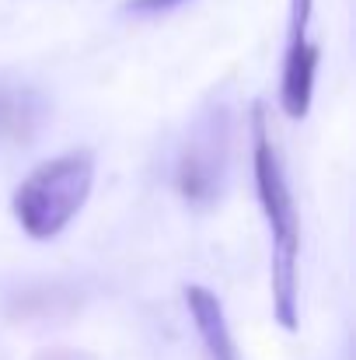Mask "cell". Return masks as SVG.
Masks as SVG:
<instances>
[{
	"instance_id": "1",
	"label": "cell",
	"mask_w": 356,
	"mask_h": 360,
	"mask_svg": "<svg viewBox=\"0 0 356 360\" xmlns=\"http://www.w3.org/2000/svg\"><path fill=\"white\" fill-rule=\"evenodd\" d=\"M251 172L255 193L272 235V311L286 333H297V259H301V221L297 207L269 140L262 102L251 105Z\"/></svg>"
},
{
	"instance_id": "2",
	"label": "cell",
	"mask_w": 356,
	"mask_h": 360,
	"mask_svg": "<svg viewBox=\"0 0 356 360\" xmlns=\"http://www.w3.org/2000/svg\"><path fill=\"white\" fill-rule=\"evenodd\" d=\"M95 186L91 150H70L39 165L14 193V217L25 235L39 241L56 238L88 203Z\"/></svg>"
},
{
	"instance_id": "3",
	"label": "cell",
	"mask_w": 356,
	"mask_h": 360,
	"mask_svg": "<svg viewBox=\"0 0 356 360\" xmlns=\"http://www.w3.org/2000/svg\"><path fill=\"white\" fill-rule=\"evenodd\" d=\"M228 150H231V116L224 105H206L182 147L175 172L178 193L189 203L206 207L217 200L228 172Z\"/></svg>"
},
{
	"instance_id": "4",
	"label": "cell",
	"mask_w": 356,
	"mask_h": 360,
	"mask_svg": "<svg viewBox=\"0 0 356 360\" xmlns=\"http://www.w3.org/2000/svg\"><path fill=\"white\" fill-rule=\"evenodd\" d=\"M311 4L315 0H290V35H286V60H283V112L290 120H304L311 109L315 91V70L322 60V49L308 39L311 25Z\"/></svg>"
},
{
	"instance_id": "5",
	"label": "cell",
	"mask_w": 356,
	"mask_h": 360,
	"mask_svg": "<svg viewBox=\"0 0 356 360\" xmlns=\"http://www.w3.org/2000/svg\"><path fill=\"white\" fill-rule=\"evenodd\" d=\"M185 304H189V315L196 322V333L206 347L210 360H241L237 357V343L231 336V326H228V315H224V304L213 290L206 287H185Z\"/></svg>"
},
{
	"instance_id": "6",
	"label": "cell",
	"mask_w": 356,
	"mask_h": 360,
	"mask_svg": "<svg viewBox=\"0 0 356 360\" xmlns=\"http://www.w3.org/2000/svg\"><path fill=\"white\" fill-rule=\"evenodd\" d=\"M46 120V105L39 95L25 88L0 84V140L7 143H28Z\"/></svg>"
},
{
	"instance_id": "7",
	"label": "cell",
	"mask_w": 356,
	"mask_h": 360,
	"mask_svg": "<svg viewBox=\"0 0 356 360\" xmlns=\"http://www.w3.org/2000/svg\"><path fill=\"white\" fill-rule=\"evenodd\" d=\"M182 4L185 0H126V11H133V14H164V11H175Z\"/></svg>"
}]
</instances>
